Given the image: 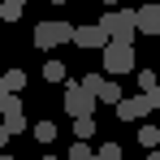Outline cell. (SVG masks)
Listing matches in <instances>:
<instances>
[{
	"instance_id": "cell-1",
	"label": "cell",
	"mask_w": 160,
	"mask_h": 160,
	"mask_svg": "<svg viewBox=\"0 0 160 160\" xmlns=\"http://www.w3.org/2000/svg\"><path fill=\"white\" fill-rule=\"evenodd\" d=\"M100 26L117 39V43H134V35H138V9H112L100 18Z\"/></svg>"
},
{
	"instance_id": "cell-2",
	"label": "cell",
	"mask_w": 160,
	"mask_h": 160,
	"mask_svg": "<svg viewBox=\"0 0 160 160\" xmlns=\"http://www.w3.org/2000/svg\"><path fill=\"white\" fill-rule=\"evenodd\" d=\"M78 26L69 22H39L35 26V48H61V43H74Z\"/></svg>"
},
{
	"instance_id": "cell-3",
	"label": "cell",
	"mask_w": 160,
	"mask_h": 160,
	"mask_svg": "<svg viewBox=\"0 0 160 160\" xmlns=\"http://www.w3.org/2000/svg\"><path fill=\"white\" fill-rule=\"evenodd\" d=\"M104 74L121 78V74H134V43H108L104 48Z\"/></svg>"
},
{
	"instance_id": "cell-4",
	"label": "cell",
	"mask_w": 160,
	"mask_h": 160,
	"mask_svg": "<svg viewBox=\"0 0 160 160\" xmlns=\"http://www.w3.org/2000/svg\"><path fill=\"white\" fill-rule=\"evenodd\" d=\"M95 104H100V100H95V95H91V91H87L82 82H74V87H65V112H69L74 121H82V117H91V112H95Z\"/></svg>"
},
{
	"instance_id": "cell-5",
	"label": "cell",
	"mask_w": 160,
	"mask_h": 160,
	"mask_svg": "<svg viewBox=\"0 0 160 160\" xmlns=\"http://www.w3.org/2000/svg\"><path fill=\"white\" fill-rule=\"evenodd\" d=\"M147 112H152V100H147V95H126V100L117 104V117H121V121H143Z\"/></svg>"
},
{
	"instance_id": "cell-6",
	"label": "cell",
	"mask_w": 160,
	"mask_h": 160,
	"mask_svg": "<svg viewBox=\"0 0 160 160\" xmlns=\"http://www.w3.org/2000/svg\"><path fill=\"white\" fill-rule=\"evenodd\" d=\"M74 43H78V48H108V43H112V35H108L104 26H78Z\"/></svg>"
},
{
	"instance_id": "cell-7",
	"label": "cell",
	"mask_w": 160,
	"mask_h": 160,
	"mask_svg": "<svg viewBox=\"0 0 160 160\" xmlns=\"http://www.w3.org/2000/svg\"><path fill=\"white\" fill-rule=\"evenodd\" d=\"M138 30L143 35H160V4H143L138 9Z\"/></svg>"
},
{
	"instance_id": "cell-8",
	"label": "cell",
	"mask_w": 160,
	"mask_h": 160,
	"mask_svg": "<svg viewBox=\"0 0 160 160\" xmlns=\"http://www.w3.org/2000/svg\"><path fill=\"white\" fill-rule=\"evenodd\" d=\"M95 100H100V104H121L126 95H121V87H117L112 78H104V87H100V95H95Z\"/></svg>"
},
{
	"instance_id": "cell-9",
	"label": "cell",
	"mask_w": 160,
	"mask_h": 160,
	"mask_svg": "<svg viewBox=\"0 0 160 160\" xmlns=\"http://www.w3.org/2000/svg\"><path fill=\"white\" fill-rule=\"evenodd\" d=\"M22 13H26V0H0V18L4 22H18Z\"/></svg>"
},
{
	"instance_id": "cell-10",
	"label": "cell",
	"mask_w": 160,
	"mask_h": 160,
	"mask_svg": "<svg viewBox=\"0 0 160 160\" xmlns=\"http://www.w3.org/2000/svg\"><path fill=\"white\" fill-rule=\"evenodd\" d=\"M138 143H143L147 152H156V143H160V130H156V126H143V130H138Z\"/></svg>"
},
{
	"instance_id": "cell-11",
	"label": "cell",
	"mask_w": 160,
	"mask_h": 160,
	"mask_svg": "<svg viewBox=\"0 0 160 160\" xmlns=\"http://www.w3.org/2000/svg\"><path fill=\"white\" fill-rule=\"evenodd\" d=\"M43 78L48 82H65V65H61V61H48V65H43Z\"/></svg>"
},
{
	"instance_id": "cell-12",
	"label": "cell",
	"mask_w": 160,
	"mask_h": 160,
	"mask_svg": "<svg viewBox=\"0 0 160 160\" xmlns=\"http://www.w3.org/2000/svg\"><path fill=\"white\" fill-rule=\"evenodd\" d=\"M95 160H121V143H100Z\"/></svg>"
},
{
	"instance_id": "cell-13",
	"label": "cell",
	"mask_w": 160,
	"mask_h": 160,
	"mask_svg": "<svg viewBox=\"0 0 160 160\" xmlns=\"http://www.w3.org/2000/svg\"><path fill=\"white\" fill-rule=\"evenodd\" d=\"M4 130H9V134H22V130H26V112H13V117H4Z\"/></svg>"
},
{
	"instance_id": "cell-14",
	"label": "cell",
	"mask_w": 160,
	"mask_h": 160,
	"mask_svg": "<svg viewBox=\"0 0 160 160\" xmlns=\"http://www.w3.org/2000/svg\"><path fill=\"white\" fill-rule=\"evenodd\" d=\"M4 82H9V91L18 95V91L26 87V74H22V69H9V74H4Z\"/></svg>"
},
{
	"instance_id": "cell-15",
	"label": "cell",
	"mask_w": 160,
	"mask_h": 160,
	"mask_svg": "<svg viewBox=\"0 0 160 160\" xmlns=\"http://www.w3.org/2000/svg\"><path fill=\"white\" fill-rule=\"evenodd\" d=\"M138 87H143V95H152L160 82H156V74H152V69H138Z\"/></svg>"
},
{
	"instance_id": "cell-16",
	"label": "cell",
	"mask_w": 160,
	"mask_h": 160,
	"mask_svg": "<svg viewBox=\"0 0 160 160\" xmlns=\"http://www.w3.org/2000/svg\"><path fill=\"white\" fill-rule=\"evenodd\" d=\"M13 112H22V100L18 95H4L0 100V117H13Z\"/></svg>"
},
{
	"instance_id": "cell-17",
	"label": "cell",
	"mask_w": 160,
	"mask_h": 160,
	"mask_svg": "<svg viewBox=\"0 0 160 160\" xmlns=\"http://www.w3.org/2000/svg\"><path fill=\"white\" fill-rule=\"evenodd\" d=\"M35 138H39V143H52V138H56V126H52V121H39V126H35Z\"/></svg>"
},
{
	"instance_id": "cell-18",
	"label": "cell",
	"mask_w": 160,
	"mask_h": 160,
	"mask_svg": "<svg viewBox=\"0 0 160 160\" xmlns=\"http://www.w3.org/2000/svg\"><path fill=\"white\" fill-rule=\"evenodd\" d=\"M74 134H78L82 143H87V138L95 134V121H91V117H82V121H74Z\"/></svg>"
},
{
	"instance_id": "cell-19",
	"label": "cell",
	"mask_w": 160,
	"mask_h": 160,
	"mask_svg": "<svg viewBox=\"0 0 160 160\" xmlns=\"http://www.w3.org/2000/svg\"><path fill=\"white\" fill-rule=\"evenodd\" d=\"M69 160H95V152H91L87 143H74V147H69Z\"/></svg>"
},
{
	"instance_id": "cell-20",
	"label": "cell",
	"mask_w": 160,
	"mask_h": 160,
	"mask_svg": "<svg viewBox=\"0 0 160 160\" xmlns=\"http://www.w3.org/2000/svg\"><path fill=\"white\" fill-rule=\"evenodd\" d=\"M82 87H87L91 95H100V87H104V78H100V74H87V78H82Z\"/></svg>"
},
{
	"instance_id": "cell-21",
	"label": "cell",
	"mask_w": 160,
	"mask_h": 160,
	"mask_svg": "<svg viewBox=\"0 0 160 160\" xmlns=\"http://www.w3.org/2000/svg\"><path fill=\"white\" fill-rule=\"evenodd\" d=\"M9 138H13V134L4 130V117H0V147H4V143H9Z\"/></svg>"
},
{
	"instance_id": "cell-22",
	"label": "cell",
	"mask_w": 160,
	"mask_h": 160,
	"mask_svg": "<svg viewBox=\"0 0 160 160\" xmlns=\"http://www.w3.org/2000/svg\"><path fill=\"white\" fill-rule=\"evenodd\" d=\"M4 95H13V91H9V82H4V74H0V100H4Z\"/></svg>"
},
{
	"instance_id": "cell-23",
	"label": "cell",
	"mask_w": 160,
	"mask_h": 160,
	"mask_svg": "<svg viewBox=\"0 0 160 160\" xmlns=\"http://www.w3.org/2000/svg\"><path fill=\"white\" fill-rule=\"evenodd\" d=\"M147 160H160V152H152V156H147Z\"/></svg>"
},
{
	"instance_id": "cell-24",
	"label": "cell",
	"mask_w": 160,
	"mask_h": 160,
	"mask_svg": "<svg viewBox=\"0 0 160 160\" xmlns=\"http://www.w3.org/2000/svg\"><path fill=\"white\" fill-rule=\"evenodd\" d=\"M52 4H69V0H52Z\"/></svg>"
},
{
	"instance_id": "cell-25",
	"label": "cell",
	"mask_w": 160,
	"mask_h": 160,
	"mask_svg": "<svg viewBox=\"0 0 160 160\" xmlns=\"http://www.w3.org/2000/svg\"><path fill=\"white\" fill-rule=\"evenodd\" d=\"M0 160H13V156H4V152H0Z\"/></svg>"
},
{
	"instance_id": "cell-26",
	"label": "cell",
	"mask_w": 160,
	"mask_h": 160,
	"mask_svg": "<svg viewBox=\"0 0 160 160\" xmlns=\"http://www.w3.org/2000/svg\"><path fill=\"white\" fill-rule=\"evenodd\" d=\"M104 4H117V0H104Z\"/></svg>"
},
{
	"instance_id": "cell-27",
	"label": "cell",
	"mask_w": 160,
	"mask_h": 160,
	"mask_svg": "<svg viewBox=\"0 0 160 160\" xmlns=\"http://www.w3.org/2000/svg\"><path fill=\"white\" fill-rule=\"evenodd\" d=\"M43 160H56V156H43Z\"/></svg>"
},
{
	"instance_id": "cell-28",
	"label": "cell",
	"mask_w": 160,
	"mask_h": 160,
	"mask_svg": "<svg viewBox=\"0 0 160 160\" xmlns=\"http://www.w3.org/2000/svg\"><path fill=\"white\" fill-rule=\"evenodd\" d=\"M0 26H4V18H0Z\"/></svg>"
},
{
	"instance_id": "cell-29",
	"label": "cell",
	"mask_w": 160,
	"mask_h": 160,
	"mask_svg": "<svg viewBox=\"0 0 160 160\" xmlns=\"http://www.w3.org/2000/svg\"><path fill=\"white\" fill-rule=\"evenodd\" d=\"M156 4H160V0H156Z\"/></svg>"
}]
</instances>
